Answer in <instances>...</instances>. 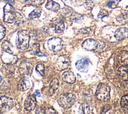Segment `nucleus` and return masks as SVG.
<instances>
[{
  "label": "nucleus",
  "mask_w": 128,
  "mask_h": 114,
  "mask_svg": "<svg viewBox=\"0 0 128 114\" xmlns=\"http://www.w3.org/2000/svg\"><path fill=\"white\" fill-rule=\"evenodd\" d=\"M110 86L106 83H100L96 89L95 95L96 98L102 101H107L110 98Z\"/></svg>",
  "instance_id": "f257e3e1"
},
{
  "label": "nucleus",
  "mask_w": 128,
  "mask_h": 114,
  "mask_svg": "<svg viewBox=\"0 0 128 114\" xmlns=\"http://www.w3.org/2000/svg\"><path fill=\"white\" fill-rule=\"evenodd\" d=\"M30 37L28 32L25 30H20L18 32L16 46L22 50H24L29 46V41Z\"/></svg>",
  "instance_id": "f03ea898"
},
{
  "label": "nucleus",
  "mask_w": 128,
  "mask_h": 114,
  "mask_svg": "<svg viewBox=\"0 0 128 114\" xmlns=\"http://www.w3.org/2000/svg\"><path fill=\"white\" fill-rule=\"evenodd\" d=\"M75 101V95L72 93H67L61 95L59 99V103L64 108H68L74 104Z\"/></svg>",
  "instance_id": "7ed1b4c3"
},
{
  "label": "nucleus",
  "mask_w": 128,
  "mask_h": 114,
  "mask_svg": "<svg viewBox=\"0 0 128 114\" xmlns=\"http://www.w3.org/2000/svg\"><path fill=\"white\" fill-rule=\"evenodd\" d=\"M48 49L53 52H58L60 51L64 46L62 40L58 37H54L49 39L48 41Z\"/></svg>",
  "instance_id": "20e7f679"
},
{
  "label": "nucleus",
  "mask_w": 128,
  "mask_h": 114,
  "mask_svg": "<svg viewBox=\"0 0 128 114\" xmlns=\"http://www.w3.org/2000/svg\"><path fill=\"white\" fill-rule=\"evenodd\" d=\"M16 14L14 8L10 4H7L4 8V22L12 23L14 22Z\"/></svg>",
  "instance_id": "39448f33"
},
{
  "label": "nucleus",
  "mask_w": 128,
  "mask_h": 114,
  "mask_svg": "<svg viewBox=\"0 0 128 114\" xmlns=\"http://www.w3.org/2000/svg\"><path fill=\"white\" fill-rule=\"evenodd\" d=\"M13 105L14 101L11 98L4 96L0 97V113L8 111Z\"/></svg>",
  "instance_id": "423d86ee"
},
{
  "label": "nucleus",
  "mask_w": 128,
  "mask_h": 114,
  "mask_svg": "<svg viewBox=\"0 0 128 114\" xmlns=\"http://www.w3.org/2000/svg\"><path fill=\"white\" fill-rule=\"evenodd\" d=\"M34 67L33 64L28 60L22 61L19 66V71L24 75H30L32 74Z\"/></svg>",
  "instance_id": "0eeeda50"
},
{
  "label": "nucleus",
  "mask_w": 128,
  "mask_h": 114,
  "mask_svg": "<svg viewBox=\"0 0 128 114\" xmlns=\"http://www.w3.org/2000/svg\"><path fill=\"white\" fill-rule=\"evenodd\" d=\"M70 63L69 57L66 55L60 56L56 62V65L58 69L60 70H63L68 67Z\"/></svg>",
  "instance_id": "6e6552de"
},
{
  "label": "nucleus",
  "mask_w": 128,
  "mask_h": 114,
  "mask_svg": "<svg viewBox=\"0 0 128 114\" xmlns=\"http://www.w3.org/2000/svg\"><path fill=\"white\" fill-rule=\"evenodd\" d=\"M36 105V99L34 95H29L25 99L24 102V107L28 111L33 110Z\"/></svg>",
  "instance_id": "1a4fd4ad"
},
{
  "label": "nucleus",
  "mask_w": 128,
  "mask_h": 114,
  "mask_svg": "<svg viewBox=\"0 0 128 114\" xmlns=\"http://www.w3.org/2000/svg\"><path fill=\"white\" fill-rule=\"evenodd\" d=\"M98 43L92 39H88L84 40L82 44V47L84 50L88 51H92L96 50L98 46Z\"/></svg>",
  "instance_id": "9d476101"
},
{
  "label": "nucleus",
  "mask_w": 128,
  "mask_h": 114,
  "mask_svg": "<svg viewBox=\"0 0 128 114\" xmlns=\"http://www.w3.org/2000/svg\"><path fill=\"white\" fill-rule=\"evenodd\" d=\"M89 62L86 59H82L77 61L76 66L77 69L82 72H85L88 70Z\"/></svg>",
  "instance_id": "9b49d317"
},
{
  "label": "nucleus",
  "mask_w": 128,
  "mask_h": 114,
  "mask_svg": "<svg viewBox=\"0 0 128 114\" xmlns=\"http://www.w3.org/2000/svg\"><path fill=\"white\" fill-rule=\"evenodd\" d=\"M114 37L118 41L124 40L128 37V29L126 28L118 29L114 33Z\"/></svg>",
  "instance_id": "f8f14e48"
},
{
  "label": "nucleus",
  "mask_w": 128,
  "mask_h": 114,
  "mask_svg": "<svg viewBox=\"0 0 128 114\" xmlns=\"http://www.w3.org/2000/svg\"><path fill=\"white\" fill-rule=\"evenodd\" d=\"M62 78L64 81L70 84L74 83L76 79L74 73L70 71L64 72L62 75Z\"/></svg>",
  "instance_id": "ddd939ff"
},
{
  "label": "nucleus",
  "mask_w": 128,
  "mask_h": 114,
  "mask_svg": "<svg viewBox=\"0 0 128 114\" xmlns=\"http://www.w3.org/2000/svg\"><path fill=\"white\" fill-rule=\"evenodd\" d=\"M30 86L29 80L24 77L20 79L18 84V88L20 91H24L28 90Z\"/></svg>",
  "instance_id": "4468645a"
},
{
  "label": "nucleus",
  "mask_w": 128,
  "mask_h": 114,
  "mask_svg": "<svg viewBox=\"0 0 128 114\" xmlns=\"http://www.w3.org/2000/svg\"><path fill=\"white\" fill-rule=\"evenodd\" d=\"M118 74L120 79L124 81L128 80V66H122L118 70Z\"/></svg>",
  "instance_id": "2eb2a0df"
},
{
  "label": "nucleus",
  "mask_w": 128,
  "mask_h": 114,
  "mask_svg": "<svg viewBox=\"0 0 128 114\" xmlns=\"http://www.w3.org/2000/svg\"><path fill=\"white\" fill-rule=\"evenodd\" d=\"M119 61L122 66H128V51H122L119 55Z\"/></svg>",
  "instance_id": "dca6fc26"
},
{
  "label": "nucleus",
  "mask_w": 128,
  "mask_h": 114,
  "mask_svg": "<svg viewBox=\"0 0 128 114\" xmlns=\"http://www.w3.org/2000/svg\"><path fill=\"white\" fill-rule=\"evenodd\" d=\"M59 87V81L56 78L54 79L50 83L49 85V93L50 95H52L55 91Z\"/></svg>",
  "instance_id": "f3484780"
},
{
  "label": "nucleus",
  "mask_w": 128,
  "mask_h": 114,
  "mask_svg": "<svg viewBox=\"0 0 128 114\" xmlns=\"http://www.w3.org/2000/svg\"><path fill=\"white\" fill-rule=\"evenodd\" d=\"M2 48L4 51L8 53V54H12L13 53V46L8 41H4L2 44Z\"/></svg>",
  "instance_id": "a211bd4d"
},
{
  "label": "nucleus",
  "mask_w": 128,
  "mask_h": 114,
  "mask_svg": "<svg viewBox=\"0 0 128 114\" xmlns=\"http://www.w3.org/2000/svg\"><path fill=\"white\" fill-rule=\"evenodd\" d=\"M46 7L48 10L56 12L59 10L60 6L58 4L55 2L53 1H50L46 4Z\"/></svg>",
  "instance_id": "6ab92c4d"
},
{
  "label": "nucleus",
  "mask_w": 128,
  "mask_h": 114,
  "mask_svg": "<svg viewBox=\"0 0 128 114\" xmlns=\"http://www.w3.org/2000/svg\"><path fill=\"white\" fill-rule=\"evenodd\" d=\"M80 113L83 114H88L90 113V107L86 103H83L80 104L79 107Z\"/></svg>",
  "instance_id": "aec40b11"
},
{
  "label": "nucleus",
  "mask_w": 128,
  "mask_h": 114,
  "mask_svg": "<svg viewBox=\"0 0 128 114\" xmlns=\"http://www.w3.org/2000/svg\"><path fill=\"white\" fill-rule=\"evenodd\" d=\"M64 25L63 22L60 21L56 24L54 27V31L56 33H61L64 30Z\"/></svg>",
  "instance_id": "412c9836"
},
{
  "label": "nucleus",
  "mask_w": 128,
  "mask_h": 114,
  "mask_svg": "<svg viewBox=\"0 0 128 114\" xmlns=\"http://www.w3.org/2000/svg\"><path fill=\"white\" fill-rule=\"evenodd\" d=\"M10 88V82L8 81H5L0 86V93H5Z\"/></svg>",
  "instance_id": "4be33fe9"
},
{
  "label": "nucleus",
  "mask_w": 128,
  "mask_h": 114,
  "mask_svg": "<svg viewBox=\"0 0 128 114\" xmlns=\"http://www.w3.org/2000/svg\"><path fill=\"white\" fill-rule=\"evenodd\" d=\"M41 15V10L38 9H36L32 11L29 14V18L30 19H35L38 18Z\"/></svg>",
  "instance_id": "5701e85b"
},
{
  "label": "nucleus",
  "mask_w": 128,
  "mask_h": 114,
  "mask_svg": "<svg viewBox=\"0 0 128 114\" xmlns=\"http://www.w3.org/2000/svg\"><path fill=\"white\" fill-rule=\"evenodd\" d=\"M117 21L120 23H125L128 22V13L122 14L116 18Z\"/></svg>",
  "instance_id": "b1692460"
},
{
  "label": "nucleus",
  "mask_w": 128,
  "mask_h": 114,
  "mask_svg": "<svg viewBox=\"0 0 128 114\" xmlns=\"http://www.w3.org/2000/svg\"><path fill=\"white\" fill-rule=\"evenodd\" d=\"M36 71L39 73V74L42 76H44L45 74V68L44 66L42 64H38L36 65Z\"/></svg>",
  "instance_id": "393cba45"
},
{
  "label": "nucleus",
  "mask_w": 128,
  "mask_h": 114,
  "mask_svg": "<svg viewBox=\"0 0 128 114\" xmlns=\"http://www.w3.org/2000/svg\"><path fill=\"white\" fill-rule=\"evenodd\" d=\"M120 105L122 107L128 109V95H124L122 97Z\"/></svg>",
  "instance_id": "a878e982"
},
{
  "label": "nucleus",
  "mask_w": 128,
  "mask_h": 114,
  "mask_svg": "<svg viewBox=\"0 0 128 114\" xmlns=\"http://www.w3.org/2000/svg\"><path fill=\"white\" fill-rule=\"evenodd\" d=\"M84 6L87 10H90L92 9L94 4L92 0H86L84 3Z\"/></svg>",
  "instance_id": "bb28decb"
},
{
  "label": "nucleus",
  "mask_w": 128,
  "mask_h": 114,
  "mask_svg": "<svg viewBox=\"0 0 128 114\" xmlns=\"http://www.w3.org/2000/svg\"><path fill=\"white\" fill-rule=\"evenodd\" d=\"M108 12L105 10H104V9H102L101 10L100 12L98 13V18H100V19H102L104 17H108Z\"/></svg>",
  "instance_id": "cd10ccee"
},
{
  "label": "nucleus",
  "mask_w": 128,
  "mask_h": 114,
  "mask_svg": "<svg viewBox=\"0 0 128 114\" xmlns=\"http://www.w3.org/2000/svg\"><path fill=\"white\" fill-rule=\"evenodd\" d=\"M22 20V16L20 14L16 13V18H15V20H14V22H16V23L17 25H19V24H21Z\"/></svg>",
  "instance_id": "c85d7f7f"
},
{
  "label": "nucleus",
  "mask_w": 128,
  "mask_h": 114,
  "mask_svg": "<svg viewBox=\"0 0 128 114\" xmlns=\"http://www.w3.org/2000/svg\"><path fill=\"white\" fill-rule=\"evenodd\" d=\"M6 35V29L4 27L0 25V41H1Z\"/></svg>",
  "instance_id": "c756f323"
},
{
  "label": "nucleus",
  "mask_w": 128,
  "mask_h": 114,
  "mask_svg": "<svg viewBox=\"0 0 128 114\" xmlns=\"http://www.w3.org/2000/svg\"><path fill=\"white\" fill-rule=\"evenodd\" d=\"M6 67H7L6 70V74L9 76L12 75L14 73V69L10 65H8Z\"/></svg>",
  "instance_id": "7c9ffc66"
},
{
  "label": "nucleus",
  "mask_w": 128,
  "mask_h": 114,
  "mask_svg": "<svg viewBox=\"0 0 128 114\" xmlns=\"http://www.w3.org/2000/svg\"><path fill=\"white\" fill-rule=\"evenodd\" d=\"M44 113H57V112L52 107H48L44 109Z\"/></svg>",
  "instance_id": "2f4dec72"
},
{
  "label": "nucleus",
  "mask_w": 128,
  "mask_h": 114,
  "mask_svg": "<svg viewBox=\"0 0 128 114\" xmlns=\"http://www.w3.org/2000/svg\"><path fill=\"white\" fill-rule=\"evenodd\" d=\"M110 108V107L109 105H105L104 107H102L101 109V113H106L108 110Z\"/></svg>",
  "instance_id": "473e14b6"
},
{
  "label": "nucleus",
  "mask_w": 128,
  "mask_h": 114,
  "mask_svg": "<svg viewBox=\"0 0 128 114\" xmlns=\"http://www.w3.org/2000/svg\"><path fill=\"white\" fill-rule=\"evenodd\" d=\"M44 1L45 0H32V3L35 5H41Z\"/></svg>",
  "instance_id": "72a5a7b5"
},
{
  "label": "nucleus",
  "mask_w": 128,
  "mask_h": 114,
  "mask_svg": "<svg viewBox=\"0 0 128 114\" xmlns=\"http://www.w3.org/2000/svg\"><path fill=\"white\" fill-rule=\"evenodd\" d=\"M90 29L89 28H83L80 30L79 32L81 33H88L90 32Z\"/></svg>",
  "instance_id": "f704fd0d"
},
{
  "label": "nucleus",
  "mask_w": 128,
  "mask_h": 114,
  "mask_svg": "<svg viewBox=\"0 0 128 114\" xmlns=\"http://www.w3.org/2000/svg\"><path fill=\"white\" fill-rule=\"evenodd\" d=\"M114 3V1H108V2L107 5H108V7L111 8L112 6V5Z\"/></svg>",
  "instance_id": "c9c22d12"
},
{
  "label": "nucleus",
  "mask_w": 128,
  "mask_h": 114,
  "mask_svg": "<svg viewBox=\"0 0 128 114\" xmlns=\"http://www.w3.org/2000/svg\"><path fill=\"white\" fill-rule=\"evenodd\" d=\"M34 95L35 96H38V97H40V95H41L40 92H38V91H35V92H34Z\"/></svg>",
  "instance_id": "e433bc0d"
},
{
  "label": "nucleus",
  "mask_w": 128,
  "mask_h": 114,
  "mask_svg": "<svg viewBox=\"0 0 128 114\" xmlns=\"http://www.w3.org/2000/svg\"><path fill=\"white\" fill-rule=\"evenodd\" d=\"M2 80V77L0 76V82Z\"/></svg>",
  "instance_id": "4c0bfd02"
},
{
  "label": "nucleus",
  "mask_w": 128,
  "mask_h": 114,
  "mask_svg": "<svg viewBox=\"0 0 128 114\" xmlns=\"http://www.w3.org/2000/svg\"><path fill=\"white\" fill-rule=\"evenodd\" d=\"M116 1H117L118 2H120V1H122V0H116Z\"/></svg>",
  "instance_id": "58836bf2"
},
{
  "label": "nucleus",
  "mask_w": 128,
  "mask_h": 114,
  "mask_svg": "<svg viewBox=\"0 0 128 114\" xmlns=\"http://www.w3.org/2000/svg\"><path fill=\"white\" fill-rule=\"evenodd\" d=\"M25 1H28V0H25Z\"/></svg>",
  "instance_id": "ea45409f"
}]
</instances>
